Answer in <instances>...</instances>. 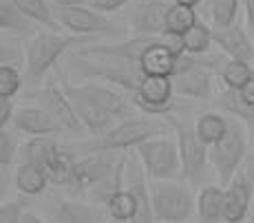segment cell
<instances>
[{
	"mask_svg": "<svg viewBox=\"0 0 254 223\" xmlns=\"http://www.w3.org/2000/svg\"><path fill=\"white\" fill-rule=\"evenodd\" d=\"M80 89L84 91L89 98L100 106L102 111H106L109 115H113L117 122H124V119H130L135 117V109L137 106L133 104V100H126L120 91L115 89H109L104 84H97V82H86V84H80Z\"/></svg>",
	"mask_w": 254,
	"mask_h": 223,
	"instance_id": "17",
	"label": "cell"
},
{
	"mask_svg": "<svg viewBox=\"0 0 254 223\" xmlns=\"http://www.w3.org/2000/svg\"><path fill=\"white\" fill-rule=\"evenodd\" d=\"M252 177H254V174H252Z\"/></svg>",
	"mask_w": 254,
	"mask_h": 223,
	"instance_id": "48",
	"label": "cell"
},
{
	"mask_svg": "<svg viewBox=\"0 0 254 223\" xmlns=\"http://www.w3.org/2000/svg\"><path fill=\"white\" fill-rule=\"evenodd\" d=\"M164 124L153 122L150 117H130L124 119L109 130L102 137H95L93 142H86L82 146H75L77 153H95V150H113V153H124L128 148H137L139 144L148 142L153 137L166 135Z\"/></svg>",
	"mask_w": 254,
	"mask_h": 223,
	"instance_id": "3",
	"label": "cell"
},
{
	"mask_svg": "<svg viewBox=\"0 0 254 223\" xmlns=\"http://www.w3.org/2000/svg\"><path fill=\"white\" fill-rule=\"evenodd\" d=\"M22 86V75L20 71L16 69L9 62H2L0 64V98H11L20 91Z\"/></svg>",
	"mask_w": 254,
	"mask_h": 223,
	"instance_id": "36",
	"label": "cell"
},
{
	"mask_svg": "<svg viewBox=\"0 0 254 223\" xmlns=\"http://www.w3.org/2000/svg\"><path fill=\"white\" fill-rule=\"evenodd\" d=\"M13 115H16V111H13L11 98H0V128L11 124Z\"/></svg>",
	"mask_w": 254,
	"mask_h": 223,
	"instance_id": "39",
	"label": "cell"
},
{
	"mask_svg": "<svg viewBox=\"0 0 254 223\" xmlns=\"http://www.w3.org/2000/svg\"><path fill=\"white\" fill-rule=\"evenodd\" d=\"M27 206H29L27 199L2 201V206H0V223H20L24 212H27Z\"/></svg>",
	"mask_w": 254,
	"mask_h": 223,
	"instance_id": "37",
	"label": "cell"
},
{
	"mask_svg": "<svg viewBox=\"0 0 254 223\" xmlns=\"http://www.w3.org/2000/svg\"><path fill=\"white\" fill-rule=\"evenodd\" d=\"M252 75H254V66H252Z\"/></svg>",
	"mask_w": 254,
	"mask_h": 223,
	"instance_id": "47",
	"label": "cell"
},
{
	"mask_svg": "<svg viewBox=\"0 0 254 223\" xmlns=\"http://www.w3.org/2000/svg\"><path fill=\"white\" fill-rule=\"evenodd\" d=\"M228 126H230V117H228L226 113H221V111H219V113L210 111V113H203L201 117L194 122V130H197L199 139H201L206 146H214V144L228 133Z\"/></svg>",
	"mask_w": 254,
	"mask_h": 223,
	"instance_id": "27",
	"label": "cell"
},
{
	"mask_svg": "<svg viewBox=\"0 0 254 223\" xmlns=\"http://www.w3.org/2000/svg\"><path fill=\"white\" fill-rule=\"evenodd\" d=\"M13 181H16V188L22 192L24 197L40 195L49 183H51L45 168L38 166V164H31V162H22L20 166L16 168Z\"/></svg>",
	"mask_w": 254,
	"mask_h": 223,
	"instance_id": "26",
	"label": "cell"
},
{
	"mask_svg": "<svg viewBox=\"0 0 254 223\" xmlns=\"http://www.w3.org/2000/svg\"><path fill=\"white\" fill-rule=\"evenodd\" d=\"M20 148L22 146H20V142H18L16 128H9V126L0 128V166H2V170L7 166H11Z\"/></svg>",
	"mask_w": 254,
	"mask_h": 223,
	"instance_id": "35",
	"label": "cell"
},
{
	"mask_svg": "<svg viewBox=\"0 0 254 223\" xmlns=\"http://www.w3.org/2000/svg\"><path fill=\"white\" fill-rule=\"evenodd\" d=\"M197 221L199 223H226V188L203 186L197 195Z\"/></svg>",
	"mask_w": 254,
	"mask_h": 223,
	"instance_id": "24",
	"label": "cell"
},
{
	"mask_svg": "<svg viewBox=\"0 0 254 223\" xmlns=\"http://www.w3.org/2000/svg\"><path fill=\"white\" fill-rule=\"evenodd\" d=\"M148 181L155 179H175L182 174V157H179L177 139L159 135L135 148Z\"/></svg>",
	"mask_w": 254,
	"mask_h": 223,
	"instance_id": "7",
	"label": "cell"
},
{
	"mask_svg": "<svg viewBox=\"0 0 254 223\" xmlns=\"http://www.w3.org/2000/svg\"><path fill=\"white\" fill-rule=\"evenodd\" d=\"M106 210H109L111 219H115L120 223H128L135 217V212H137V197H135L133 190L124 188V190L117 192V195L111 199Z\"/></svg>",
	"mask_w": 254,
	"mask_h": 223,
	"instance_id": "32",
	"label": "cell"
},
{
	"mask_svg": "<svg viewBox=\"0 0 254 223\" xmlns=\"http://www.w3.org/2000/svg\"><path fill=\"white\" fill-rule=\"evenodd\" d=\"M18 9L29 16L33 22H38L42 29H49V31H60V22L56 18V11L49 7V0H13Z\"/></svg>",
	"mask_w": 254,
	"mask_h": 223,
	"instance_id": "29",
	"label": "cell"
},
{
	"mask_svg": "<svg viewBox=\"0 0 254 223\" xmlns=\"http://www.w3.org/2000/svg\"><path fill=\"white\" fill-rule=\"evenodd\" d=\"M36 25L29 16H24L20 9L13 4V0H0V29L2 33H33Z\"/></svg>",
	"mask_w": 254,
	"mask_h": 223,
	"instance_id": "28",
	"label": "cell"
},
{
	"mask_svg": "<svg viewBox=\"0 0 254 223\" xmlns=\"http://www.w3.org/2000/svg\"><path fill=\"white\" fill-rule=\"evenodd\" d=\"M241 2H243V11H246V27L254 36V0H241Z\"/></svg>",
	"mask_w": 254,
	"mask_h": 223,
	"instance_id": "40",
	"label": "cell"
},
{
	"mask_svg": "<svg viewBox=\"0 0 254 223\" xmlns=\"http://www.w3.org/2000/svg\"><path fill=\"white\" fill-rule=\"evenodd\" d=\"M109 223H120V221H115V219H111V221H109Z\"/></svg>",
	"mask_w": 254,
	"mask_h": 223,
	"instance_id": "45",
	"label": "cell"
},
{
	"mask_svg": "<svg viewBox=\"0 0 254 223\" xmlns=\"http://www.w3.org/2000/svg\"><path fill=\"white\" fill-rule=\"evenodd\" d=\"M126 188L135 192L137 197V212L128 223H157L153 212V201H150V188L148 177L141 166L137 153L128 155V164H126Z\"/></svg>",
	"mask_w": 254,
	"mask_h": 223,
	"instance_id": "14",
	"label": "cell"
},
{
	"mask_svg": "<svg viewBox=\"0 0 254 223\" xmlns=\"http://www.w3.org/2000/svg\"><path fill=\"white\" fill-rule=\"evenodd\" d=\"M199 18L194 7L182 2H173L166 11V33H175V36H184L192 25H197Z\"/></svg>",
	"mask_w": 254,
	"mask_h": 223,
	"instance_id": "30",
	"label": "cell"
},
{
	"mask_svg": "<svg viewBox=\"0 0 254 223\" xmlns=\"http://www.w3.org/2000/svg\"><path fill=\"white\" fill-rule=\"evenodd\" d=\"M130 100L148 117H166L177 109L170 75H144L139 89L130 95Z\"/></svg>",
	"mask_w": 254,
	"mask_h": 223,
	"instance_id": "9",
	"label": "cell"
},
{
	"mask_svg": "<svg viewBox=\"0 0 254 223\" xmlns=\"http://www.w3.org/2000/svg\"><path fill=\"white\" fill-rule=\"evenodd\" d=\"M122 153H113V150H95V153H84V157H77L75 168H73L69 190L71 192H89L102 179L106 177L115 168L117 159Z\"/></svg>",
	"mask_w": 254,
	"mask_h": 223,
	"instance_id": "10",
	"label": "cell"
},
{
	"mask_svg": "<svg viewBox=\"0 0 254 223\" xmlns=\"http://www.w3.org/2000/svg\"><path fill=\"white\" fill-rule=\"evenodd\" d=\"M38 104L62 126V130H80V117H77L75 109H73L69 95H66L64 86H58L56 82L45 84V89L38 93Z\"/></svg>",
	"mask_w": 254,
	"mask_h": 223,
	"instance_id": "13",
	"label": "cell"
},
{
	"mask_svg": "<svg viewBox=\"0 0 254 223\" xmlns=\"http://www.w3.org/2000/svg\"><path fill=\"white\" fill-rule=\"evenodd\" d=\"M166 122L170 124L179 146V157H182V174L190 186L199 188L208 179V164H210V146L199 139L194 124L182 122L173 117V113L166 115Z\"/></svg>",
	"mask_w": 254,
	"mask_h": 223,
	"instance_id": "4",
	"label": "cell"
},
{
	"mask_svg": "<svg viewBox=\"0 0 254 223\" xmlns=\"http://www.w3.org/2000/svg\"><path fill=\"white\" fill-rule=\"evenodd\" d=\"M250 223H254V215H252V217H250Z\"/></svg>",
	"mask_w": 254,
	"mask_h": 223,
	"instance_id": "46",
	"label": "cell"
},
{
	"mask_svg": "<svg viewBox=\"0 0 254 223\" xmlns=\"http://www.w3.org/2000/svg\"><path fill=\"white\" fill-rule=\"evenodd\" d=\"M175 2H182V4H188V7H197L201 0H175Z\"/></svg>",
	"mask_w": 254,
	"mask_h": 223,
	"instance_id": "44",
	"label": "cell"
},
{
	"mask_svg": "<svg viewBox=\"0 0 254 223\" xmlns=\"http://www.w3.org/2000/svg\"><path fill=\"white\" fill-rule=\"evenodd\" d=\"M184 42V51L186 53H194V56H201V53H208L210 47L214 45L212 38V27H208L206 22L199 20L197 25H192L188 31L182 36Z\"/></svg>",
	"mask_w": 254,
	"mask_h": 223,
	"instance_id": "31",
	"label": "cell"
},
{
	"mask_svg": "<svg viewBox=\"0 0 254 223\" xmlns=\"http://www.w3.org/2000/svg\"><path fill=\"white\" fill-rule=\"evenodd\" d=\"M177 56L179 53L166 42V33H164L162 38H157L144 51L139 66L144 71V75H173L175 64H177Z\"/></svg>",
	"mask_w": 254,
	"mask_h": 223,
	"instance_id": "21",
	"label": "cell"
},
{
	"mask_svg": "<svg viewBox=\"0 0 254 223\" xmlns=\"http://www.w3.org/2000/svg\"><path fill=\"white\" fill-rule=\"evenodd\" d=\"M219 75H221V82L228 86V89H241V86L252 77V66H250V62L230 60V57H228L223 69L219 71Z\"/></svg>",
	"mask_w": 254,
	"mask_h": 223,
	"instance_id": "33",
	"label": "cell"
},
{
	"mask_svg": "<svg viewBox=\"0 0 254 223\" xmlns=\"http://www.w3.org/2000/svg\"><path fill=\"white\" fill-rule=\"evenodd\" d=\"M111 215L106 208L97 203H82L64 199L51 212V223H109Z\"/></svg>",
	"mask_w": 254,
	"mask_h": 223,
	"instance_id": "19",
	"label": "cell"
},
{
	"mask_svg": "<svg viewBox=\"0 0 254 223\" xmlns=\"http://www.w3.org/2000/svg\"><path fill=\"white\" fill-rule=\"evenodd\" d=\"M212 38H214V45L221 49V53H226L230 60H243V62L254 60V45L250 36L237 22L228 27H212Z\"/></svg>",
	"mask_w": 254,
	"mask_h": 223,
	"instance_id": "16",
	"label": "cell"
},
{
	"mask_svg": "<svg viewBox=\"0 0 254 223\" xmlns=\"http://www.w3.org/2000/svg\"><path fill=\"white\" fill-rule=\"evenodd\" d=\"M62 86H64V91H66V95H69V100H71L73 109H75L77 117H80L82 126L89 130L93 137H102V135H106L113 126L120 124L113 115H109L106 111H102L100 106H97L95 102L80 89V84H73V82L64 80Z\"/></svg>",
	"mask_w": 254,
	"mask_h": 223,
	"instance_id": "11",
	"label": "cell"
},
{
	"mask_svg": "<svg viewBox=\"0 0 254 223\" xmlns=\"http://www.w3.org/2000/svg\"><path fill=\"white\" fill-rule=\"evenodd\" d=\"M62 148L64 146L56 139V135H40V137H31L29 142H24L20 150L24 162L38 164L49 172L53 164L58 162V157H60Z\"/></svg>",
	"mask_w": 254,
	"mask_h": 223,
	"instance_id": "22",
	"label": "cell"
},
{
	"mask_svg": "<svg viewBox=\"0 0 254 223\" xmlns=\"http://www.w3.org/2000/svg\"><path fill=\"white\" fill-rule=\"evenodd\" d=\"M20 223H45V221H42L38 215H33V212H24V217H22Z\"/></svg>",
	"mask_w": 254,
	"mask_h": 223,
	"instance_id": "43",
	"label": "cell"
},
{
	"mask_svg": "<svg viewBox=\"0 0 254 223\" xmlns=\"http://www.w3.org/2000/svg\"><path fill=\"white\" fill-rule=\"evenodd\" d=\"M11 124L18 133H24V135H29V137L58 135L62 130V126L58 124L42 106H22L20 111H16Z\"/></svg>",
	"mask_w": 254,
	"mask_h": 223,
	"instance_id": "20",
	"label": "cell"
},
{
	"mask_svg": "<svg viewBox=\"0 0 254 223\" xmlns=\"http://www.w3.org/2000/svg\"><path fill=\"white\" fill-rule=\"evenodd\" d=\"M214 104L219 106V111L230 117L243 122V126L248 128V135H250V142H254V106H250L246 100L241 98L239 89H223L217 93L214 98Z\"/></svg>",
	"mask_w": 254,
	"mask_h": 223,
	"instance_id": "23",
	"label": "cell"
},
{
	"mask_svg": "<svg viewBox=\"0 0 254 223\" xmlns=\"http://www.w3.org/2000/svg\"><path fill=\"white\" fill-rule=\"evenodd\" d=\"M56 18L64 29H69L75 36H106V38H120L124 36L126 29L115 25L113 20L104 16L102 11L80 4V7H58Z\"/></svg>",
	"mask_w": 254,
	"mask_h": 223,
	"instance_id": "8",
	"label": "cell"
},
{
	"mask_svg": "<svg viewBox=\"0 0 254 223\" xmlns=\"http://www.w3.org/2000/svg\"><path fill=\"white\" fill-rule=\"evenodd\" d=\"M51 4L58 7H80V4H89V0H49Z\"/></svg>",
	"mask_w": 254,
	"mask_h": 223,
	"instance_id": "42",
	"label": "cell"
},
{
	"mask_svg": "<svg viewBox=\"0 0 254 223\" xmlns=\"http://www.w3.org/2000/svg\"><path fill=\"white\" fill-rule=\"evenodd\" d=\"M168 7L170 4H166V0H135V2H130V31L135 36H164Z\"/></svg>",
	"mask_w": 254,
	"mask_h": 223,
	"instance_id": "12",
	"label": "cell"
},
{
	"mask_svg": "<svg viewBox=\"0 0 254 223\" xmlns=\"http://www.w3.org/2000/svg\"><path fill=\"white\" fill-rule=\"evenodd\" d=\"M93 36H66V33L60 31H49V29H42L36 36L31 38L27 47V56H24V80L29 84H38L42 82L51 66L64 56L71 47L82 45V42L91 40Z\"/></svg>",
	"mask_w": 254,
	"mask_h": 223,
	"instance_id": "2",
	"label": "cell"
},
{
	"mask_svg": "<svg viewBox=\"0 0 254 223\" xmlns=\"http://www.w3.org/2000/svg\"><path fill=\"white\" fill-rule=\"evenodd\" d=\"M239 4L241 0H210V11H212L214 27H228L237 22Z\"/></svg>",
	"mask_w": 254,
	"mask_h": 223,
	"instance_id": "34",
	"label": "cell"
},
{
	"mask_svg": "<svg viewBox=\"0 0 254 223\" xmlns=\"http://www.w3.org/2000/svg\"><path fill=\"white\" fill-rule=\"evenodd\" d=\"M170 80H173L175 95H179V98L208 100L214 91L212 71L206 69V66H194V69L175 73V75H170Z\"/></svg>",
	"mask_w": 254,
	"mask_h": 223,
	"instance_id": "18",
	"label": "cell"
},
{
	"mask_svg": "<svg viewBox=\"0 0 254 223\" xmlns=\"http://www.w3.org/2000/svg\"><path fill=\"white\" fill-rule=\"evenodd\" d=\"M150 201H153L155 219L162 223H179L194 215L197 197L188 186L175 179H155L148 181Z\"/></svg>",
	"mask_w": 254,
	"mask_h": 223,
	"instance_id": "5",
	"label": "cell"
},
{
	"mask_svg": "<svg viewBox=\"0 0 254 223\" xmlns=\"http://www.w3.org/2000/svg\"><path fill=\"white\" fill-rule=\"evenodd\" d=\"M250 144V135L243 122L230 117L228 133L219 139L214 146H210V164H212L217 179L221 186H228L239 174V166L243 164Z\"/></svg>",
	"mask_w": 254,
	"mask_h": 223,
	"instance_id": "6",
	"label": "cell"
},
{
	"mask_svg": "<svg viewBox=\"0 0 254 223\" xmlns=\"http://www.w3.org/2000/svg\"><path fill=\"white\" fill-rule=\"evenodd\" d=\"M69 69H73V73L82 77H89V80L91 77L93 80L100 77V80L109 82V84L124 89L130 95L139 89L141 80H144V71H141L139 64L120 60V57L100 56V53H86V51H77L71 57Z\"/></svg>",
	"mask_w": 254,
	"mask_h": 223,
	"instance_id": "1",
	"label": "cell"
},
{
	"mask_svg": "<svg viewBox=\"0 0 254 223\" xmlns=\"http://www.w3.org/2000/svg\"><path fill=\"white\" fill-rule=\"evenodd\" d=\"M128 2H133V0H89V7L97 9V11H102V13H111V11H117V9L126 7Z\"/></svg>",
	"mask_w": 254,
	"mask_h": 223,
	"instance_id": "38",
	"label": "cell"
},
{
	"mask_svg": "<svg viewBox=\"0 0 254 223\" xmlns=\"http://www.w3.org/2000/svg\"><path fill=\"white\" fill-rule=\"evenodd\" d=\"M239 93H241V98L248 102L250 106H254V75L250 77V80L246 82V84L239 89Z\"/></svg>",
	"mask_w": 254,
	"mask_h": 223,
	"instance_id": "41",
	"label": "cell"
},
{
	"mask_svg": "<svg viewBox=\"0 0 254 223\" xmlns=\"http://www.w3.org/2000/svg\"><path fill=\"white\" fill-rule=\"evenodd\" d=\"M126 164H128V155H120V159H117L113 170L106 174V177L89 192V199L93 203L106 208L109 201L117 195V192L124 190L126 188Z\"/></svg>",
	"mask_w": 254,
	"mask_h": 223,
	"instance_id": "25",
	"label": "cell"
},
{
	"mask_svg": "<svg viewBox=\"0 0 254 223\" xmlns=\"http://www.w3.org/2000/svg\"><path fill=\"white\" fill-rule=\"evenodd\" d=\"M254 199V177L250 172H239L226 186V223H241L250 215Z\"/></svg>",
	"mask_w": 254,
	"mask_h": 223,
	"instance_id": "15",
	"label": "cell"
}]
</instances>
